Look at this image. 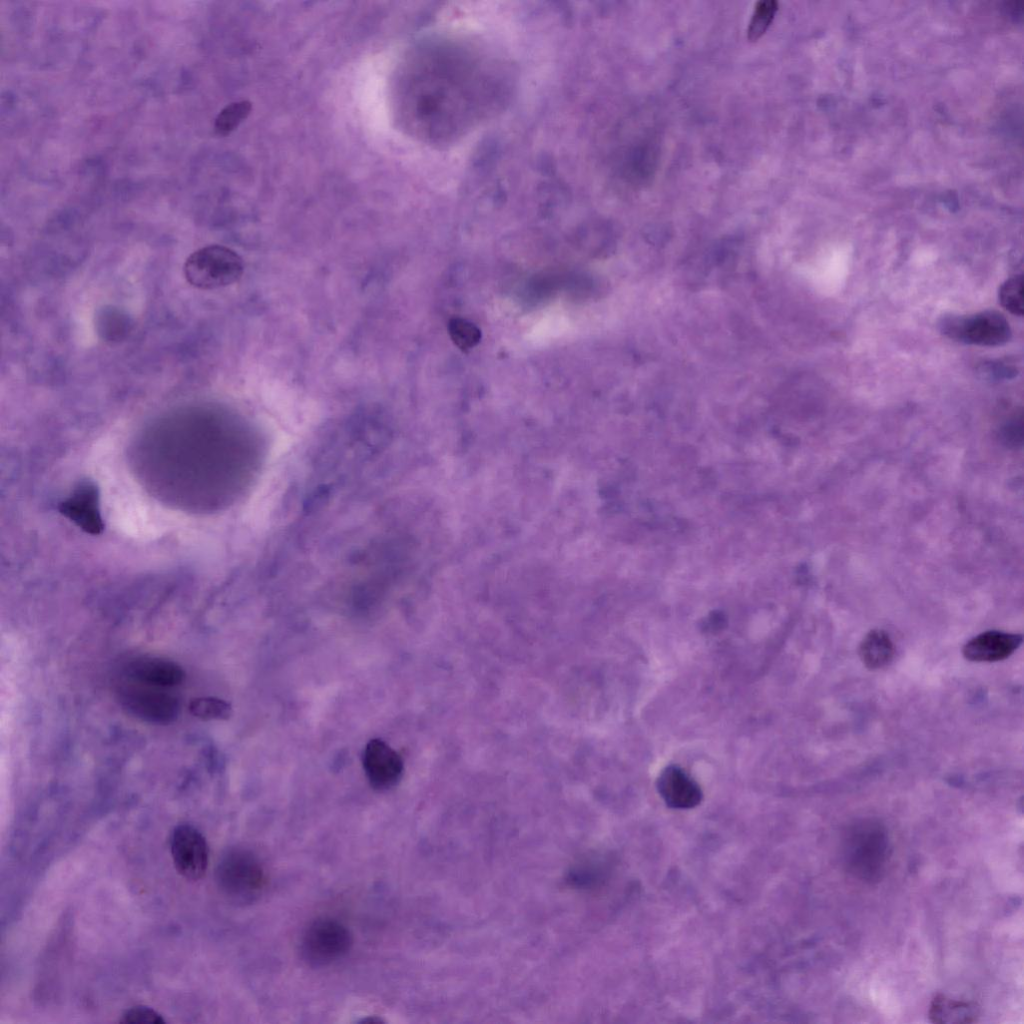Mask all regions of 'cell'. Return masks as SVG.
Here are the masks:
<instances>
[{"label": "cell", "mask_w": 1024, "mask_h": 1024, "mask_svg": "<svg viewBox=\"0 0 1024 1024\" xmlns=\"http://www.w3.org/2000/svg\"><path fill=\"white\" fill-rule=\"evenodd\" d=\"M171 854L176 870L188 880L203 877L208 865V846L193 826H177L171 837Z\"/></svg>", "instance_id": "8992f818"}, {"label": "cell", "mask_w": 1024, "mask_h": 1024, "mask_svg": "<svg viewBox=\"0 0 1024 1024\" xmlns=\"http://www.w3.org/2000/svg\"><path fill=\"white\" fill-rule=\"evenodd\" d=\"M60 513L84 532L98 535L104 529L99 492L91 481H82L58 507Z\"/></svg>", "instance_id": "ba28073f"}, {"label": "cell", "mask_w": 1024, "mask_h": 1024, "mask_svg": "<svg viewBox=\"0 0 1024 1024\" xmlns=\"http://www.w3.org/2000/svg\"><path fill=\"white\" fill-rule=\"evenodd\" d=\"M219 887L225 895L241 903H250L263 891L266 875L259 859L250 851H227L216 869Z\"/></svg>", "instance_id": "3957f363"}, {"label": "cell", "mask_w": 1024, "mask_h": 1024, "mask_svg": "<svg viewBox=\"0 0 1024 1024\" xmlns=\"http://www.w3.org/2000/svg\"><path fill=\"white\" fill-rule=\"evenodd\" d=\"M448 331L454 344L463 351L475 347L481 339L479 328L462 318L451 319Z\"/></svg>", "instance_id": "ac0fdd59"}, {"label": "cell", "mask_w": 1024, "mask_h": 1024, "mask_svg": "<svg viewBox=\"0 0 1024 1024\" xmlns=\"http://www.w3.org/2000/svg\"><path fill=\"white\" fill-rule=\"evenodd\" d=\"M1021 643L1020 634L986 631L969 640L964 645L962 653L972 662H996L1008 658Z\"/></svg>", "instance_id": "8fae6325"}, {"label": "cell", "mask_w": 1024, "mask_h": 1024, "mask_svg": "<svg viewBox=\"0 0 1024 1024\" xmlns=\"http://www.w3.org/2000/svg\"><path fill=\"white\" fill-rule=\"evenodd\" d=\"M844 865L848 872L865 882L878 881L890 857V841L883 824L865 819L852 824L842 844Z\"/></svg>", "instance_id": "6da1fadb"}, {"label": "cell", "mask_w": 1024, "mask_h": 1024, "mask_svg": "<svg viewBox=\"0 0 1024 1024\" xmlns=\"http://www.w3.org/2000/svg\"><path fill=\"white\" fill-rule=\"evenodd\" d=\"M984 372L990 377L997 379L1012 378L1016 375V368L1007 365L1006 363H991L985 365Z\"/></svg>", "instance_id": "44dd1931"}, {"label": "cell", "mask_w": 1024, "mask_h": 1024, "mask_svg": "<svg viewBox=\"0 0 1024 1024\" xmlns=\"http://www.w3.org/2000/svg\"><path fill=\"white\" fill-rule=\"evenodd\" d=\"M778 9V2L775 0H761L755 5V9L747 29V38L750 41H757L768 29Z\"/></svg>", "instance_id": "e0dca14e"}, {"label": "cell", "mask_w": 1024, "mask_h": 1024, "mask_svg": "<svg viewBox=\"0 0 1024 1024\" xmlns=\"http://www.w3.org/2000/svg\"><path fill=\"white\" fill-rule=\"evenodd\" d=\"M128 1024H164L165 1020L155 1010L146 1006H135L125 1011L120 1019Z\"/></svg>", "instance_id": "ffe728a7"}, {"label": "cell", "mask_w": 1024, "mask_h": 1024, "mask_svg": "<svg viewBox=\"0 0 1024 1024\" xmlns=\"http://www.w3.org/2000/svg\"><path fill=\"white\" fill-rule=\"evenodd\" d=\"M939 325L941 332L948 338L965 344L1001 346L1011 337L1009 322L996 311L947 316Z\"/></svg>", "instance_id": "277c9868"}, {"label": "cell", "mask_w": 1024, "mask_h": 1024, "mask_svg": "<svg viewBox=\"0 0 1024 1024\" xmlns=\"http://www.w3.org/2000/svg\"><path fill=\"white\" fill-rule=\"evenodd\" d=\"M192 715L202 720H226L232 715L231 705L216 697H199L189 704Z\"/></svg>", "instance_id": "2e32d148"}, {"label": "cell", "mask_w": 1024, "mask_h": 1024, "mask_svg": "<svg viewBox=\"0 0 1024 1024\" xmlns=\"http://www.w3.org/2000/svg\"><path fill=\"white\" fill-rule=\"evenodd\" d=\"M893 655V642L883 630L870 631L859 646V657L862 663L871 670L881 669L888 665Z\"/></svg>", "instance_id": "5bb4252c"}, {"label": "cell", "mask_w": 1024, "mask_h": 1024, "mask_svg": "<svg viewBox=\"0 0 1024 1024\" xmlns=\"http://www.w3.org/2000/svg\"><path fill=\"white\" fill-rule=\"evenodd\" d=\"M977 1015L978 1009L974 1003L942 994L933 998L929 1009L931 1021L939 1024L972 1023L976 1021Z\"/></svg>", "instance_id": "4fadbf2b"}, {"label": "cell", "mask_w": 1024, "mask_h": 1024, "mask_svg": "<svg viewBox=\"0 0 1024 1024\" xmlns=\"http://www.w3.org/2000/svg\"><path fill=\"white\" fill-rule=\"evenodd\" d=\"M999 302L1010 313L1022 316L1023 304V278L1016 275L1006 280L999 289Z\"/></svg>", "instance_id": "d6986e66"}, {"label": "cell", "mask_w": 1024, "mask_h": 1024, "mask_svg": "<svg viewBox=\"0 0 1024 1024\" xmlns=\"http://www.w3.org/2000/svg\"><path fill=\"white\" fill-rule=\"evenodd\" d=\"M251 111L252 104L248 100L228 104L215 119L216 133L222 136L229 135L249 116Z\"/></svg>", "instance_id": "9a60e30c"}, {"label": "cell", "mask_w": 1024, "mask_h": 1024, "mask_svg": "<svg viewBox=\"0 0 1024 1024\" xmlns=\"http://www.w3.org/2000/svg\"><path fill=\"white\" fill-rule=\"evenodd\" d=\"M244 271L241 256L222 245H209L193 252L185 261L184 276L196 288L211 290L237 282Z\"/></svg>", "instance_id": "7a4b0ae2"}, {"label": "cell", "mask_w": 1024, "mask_h": 1024, "mask_svg": "<svg viewBox=\"0 0 1024 1024\" xmlns=\"http://www.w3.org/2000/svg\"><path fill=\"white\" fill-rule=\"evenodd\" d=\"M132 678L145 685L171 687L182 682L183 669L175 662L161 658H142L128 668Z\"/></svg>", "instance_id": "7c38bea8"}, {"label": "cell", "mask_w": 1024, "mask_h": 1024, "mask_svg": "<svg viewBox=\"0 0 1024 1024\" xmlns=\"http://www.w3.org/2000/svg\"><path fill=\"white\" fill-rule=\"evenodd\" d=\"M657 790L667 804L674 809H690L702 800L700 786L684 770L668 766L657 779Z\"/></svg>", "instance_id": "30bf717a"}, {"label": "cell", "mask_w": 1024, "mask_h": 1024, "mask_svg": "<svg viewBox=\"0 0 1024 1024\" xmlns=\"http://www.w3.org/2000/svg\"><path fill=\"white\" fill-rule=\"evenodd\" d=\"M122 704L133 714L155 723H169L178 713L176 699L148 687H127L121 692Z\"/></svg>", "instance_id": "9c48e42d"}, {"label": "cell", "mask_w": 1024, "mask_h": 1024, "mask_svg": "<svg viewBox=\"0 0 1024 1024\" xmlns=\"http://www.w3.org/2000/svg\"><path fill=\"white\" fill-rule=\"evenodd\" d=\"M363 768L371 787L385 791L400 781L404 764L401 756L385 741L374 738L364 749Z\"/></svg>", "instance_id": "52a82bcc"}, {"label": "cell", "mask_w": 1024, "mask_h": 1024, "mask_svg": "<svg viewBox=\"0 0 1024 1024\" xmlns=\"http://www.w3.org/2000/svg\"><path fill=\"white\" fill-rule=\"evenodd\" d=\"M352 943V935L346 926L331 918H321L306 929L301 941V954L308 965L325 967L342 959Z\"/></svg>", "instance_id": "5b68a950"}]
</instances>
